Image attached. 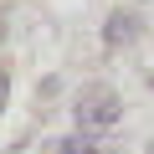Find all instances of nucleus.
<instances>
[{
  "label": "nucleus",
  "instance_id": "nucleus-1",
  "mask_svg": "<svg viewBox=\"0 0 154 154\" xmlns=\"http://www.w3.org/2000/svg\"><path fill=\"white\" fill-rule=\"evenodd\" d=\"M118 93L113 88H82L77 98V128H113L118 123Z\"/></svg>",
  "mask_w": 154,
  "mask_h": 154
},
{
  "label": "nucleus",
  "instance_id": "nucleus-2",
  "mask_svg": "<svg viewBox=\"0 0 154 154\" xmlns=\"http://www.w3.org/2000/svg\"><path fill=\"white\" fill-rule=\"evenodd\" d=\"M57 154H98V149L88 144V134H72V139H62V144H57Z\"/></svg>",
  "mask_w": 154,
  "mask_h": 154
},
{
  "label": "nucleus",
  "instance_id": "nucleus-3",
  "mask_svg": "<svg viewBox=\"0 0 154 154\" xmlns=\"http://www.w3.org/2000/svg\"><path fill=\"white\" fill-rule=\"evenodd\" d=\"M108 26H113V31H108V41H128V36H134V21H128V16H113Z\"/></svg>",
  "mask_w": 154,
  "mask_h": 154
},
{
  "label": "nucleus",
  "instance_id": "nucleus-4",
  "mask_svg": "<svg viewBox=\"0 0 154 154\" xmlns=\"http://www.w3.org/2000/svg\"><path fill=\"white\" fill-rule=\"evenodd\" d=\"M5 98H11V77L0 72V108H5Z\"/></svg>",
  "mask_w": 154,
  "mask_h": 154
},
{
  "label": "nucleus",
  "instance_id": "nucleus-5",
  "mask_svg": "<svg viewBox=\"0 0 154 154\" xmlns=\"http://www.w3.org/2000/svg\"><path fill=\"white\" fill-rule=\"evenodd\" d=\"M144 154H154V144H149V149H144Z\"/></svg>",
  "mask_w": 154,
  "mask_h": 154
}]
</instances>
